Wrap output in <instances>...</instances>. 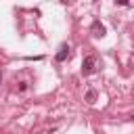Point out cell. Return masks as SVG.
Listing matches in <instances>:
<instances>
[{
  "label": "cell",
  "mask_w": 134,
  "mask_h": 134,
  "mask_svg": "<svg viewBox=\"0 0 134 134\" xmlns=\"http://www.w3.org/2000/svg\"><path fill=\"white\" fill-rule=\"evenodd\" d=\"M0 84H2V75H0Z\"/></svg>",
  "instance_id": "5"
},
{
  "label": "cell",
  "mask_w": 134,
  "mask_h": 134,
  "mask_svg": "<svg viewBox=\"0 0 134 134\" xmlns=\"http://www.w3.org/2000/svg\"><path fill=\"white\" fill-rule=\"evenodd\" d=\"M94 69H96V59H94V57H86L84 63H82V73L88 75V73H92Z\"/></svg>",
  "instance_id": "1"
},
{
  "label": "cell",
  "mask_w": 134,
  "mask_h": 134,
  "mask_svg": "<svg viewBox=\"0 0 134 134\" xmlns=\"http://www.w3.org/2000/svg\"><path fill=\"white\" fill-rule=\"evenodd\" d=\"M90 29H92V36H94V38H103V36H105V31H107V29H105V25H103L100 21H94Z\"/></svg>",
  "instance_id": "2"
},
{
  "label": "cell",
  "mask_w": 134,
  "mask_h": 134,
  "mask_svg": "<svg viewBox=\"0 0 134 134\" xmlns=\"http://www.w3.org/2000/svg\"><path fill=\"white\" fill-rule=\"evenodd\" d=\"M67 57H69V46H61L57 52V61H65Z\"/></svg>",
  "instance_id": "3"
},
{
  "label": "cell",
  "mask_w": 134,
  "mask_h": 134,
  "mask_svg": "<svg viewBox=\"0 0 134 134\" xmlns=\"http://www.w3.org/2000/svg\"><path fill=\"white\" fill-rule=\"evenodd\" d=\"M86 100H88V103H94V100H96V92H94V90H88V92H86Z\"/></svg>",
  "instance_id": "4"
}]
</instances>
